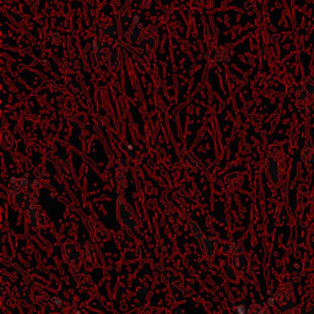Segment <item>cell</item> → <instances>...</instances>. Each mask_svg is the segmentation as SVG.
Instances as JSON below:
<instances>
[{"instance_id":"cell-1","label":"cell","mask_w":314,"mask_h":314,"mask_svg":"<svg viewBox=\"0 0 314 314\" xmlns=\"http://www.w3.org/2000/svg\"><path fill=\"white\" fill-rule=\"evenodd\" d=\"M264 171L267 181L274 187H279L283 182L285 173V156L280 151H270L264 161Z\"/></svg>"},{"instance_id":"cell-2","label":"cell","mask_w":314,"mask_h":314,"mask_svg":"<svg viewBox=\"0 0 314 314\" xmlns=\"http://www.w3.org/2000/svg\"><path fill=\"white\" fill-rule=\"evenodd\" d=\"M115 215H117V220L122 227L133 232L138 231L139 226H140L138 216L132 206L128 204L127 200L122 195L115 198Z\"/></svg>"},{"instance_id":"cell-3","label":"cell","mask_w":314,"mask_h":314,"mask_svg":"<svg viewBox=\"0 0 314 314\" xmlns=\"http://www.w3.org/2000/svg\"><path fill=\"white\" fill-rule=\"evenodd\" d=\"M274 304L278 309L279 314H283L290 310L295 309L296 306V298L295 292H293L292 286L289 284H283L278 287L274 293Z\"/></svg>"},{"instance_id":"cell-4","label":"cell","mask_w":314,"mask_h":314,"mask_svg":"<svg viewBox=\"0 0 314 314\" xmlns=\"http://www.w3.org/2000/svg\"><path fill=\"white\" fill-rule=\"evenodd\" d=\"M62 257L72 272H76L83 265V248L75 241L66 240L62 246Z\"/></svg>"},{"instance_id":"cell-5","label":"cell","mask_w":314,"mask_h":314,"mask_svg":"<svg viewBox=\"0 0 314 314\" xmlns=\"http://www.w3.org/2000/svg\"><path fill=\"white\" fill-rule=\"evenodd\" d=\"M26 221L30 228L36 232H41L47 228L48 226V217L42 210L38 203H33L30 206V209L26 210Z\"/></svg>"},{"instance_id":"cell-6","label":"cell","mask_w":314,"mask_h":314,"mask_svg":"<svg viewBox=\"0 0 314 314\" xmlns=\"http://www.w3.org/2000/svg\"><path fill=\"white\" fill-rule=\"evenodd\" d=\"M243 184V176L240 172H228L217 179V189L223 194L237 191Z\"/></svg>"},{"instance_id":"cell-7","label":"cell","mask_w":314,"mask_h":314,"mask_svg":"<svg viewBox=\"0 0 314 314\" xmlns=\"http://www.w3.org/2000/svg\"><path fill=\"white\" fill-rule=\"evenodd\" d=\"M108 40H104L103 37H96L92 38L89 45V60L91 62L92 68L97 66L98 64L104 62L106 57V49L108 46Z\"/></svg>"},{"instance_id":"cell-8","label":"cell","mask_w":314,"mask_h":314,"mask_svg":"<svg viewBox=\"0 0 314 314\" xmlns=\"http://www.w3.org/2000/svg\"><path fill=\"white\" fill-rule=\"evenodd\" d=\"M179 160L185 171L193 174H204L206 172V168L202 160L197 155H194L191 151L183 150L179 153Z\"/></svg>"},{"instance_id":"cell-9","label":"cell","mask_w":314,"mask_h":314,"mask_svg":"<svg viewBox=\"0 0 314 314\" xmlns=\"http://www.w3.org/2000/svg\"><path fill=\"white\" fill-rule=\"evenodd\" d=\"M119 43L121 41H109L108 46L106 49V57H104V62H106L107 68L110 71H118L122 66V53L121 48H119Z\"/></svg>"},{"instance_id":"cell-10","label":"cell","mask_w":314,"mask_h":314,"mask_svg":"<svg viewBox=\"0 0 314 314\" xmlns=\"http://www.w3.org/2000/svg\"><path fill=\"white\" fill-rule=\"evenodd\" d=\"M86 226L87 228L90 229L91 234L94 236L95 240H97L98 242H107V241L110 240V232L109 229L101 222L95 215H90L87 216L86 219Z\"/></svg>"},{"instance_id":"cell-11","label":"cell","mask_w":314,"mask_h":314,"mask_svg":"<svg viewBox=\"0 0 314 314\" xmlns=\"http://www.w3.org/2000/svg\"><path fill=\"white\" fill-rule=\"evenodd\" d=\"M160 278L162 279V281H164L168 287L178 286V285H184V284L190 285L194 283V279L188 280V279H190L189 276L179 274V272H177L176 270L170 269V267H162V269L160 270Z\"/></svg>"},{"instance_id":"cell-12","label":"cell","mask_w":314,"mask_h":314,"mask_svg":"<svg viewBox=\"0 0 314 314\" xmlns=\"http://www.w3.org/2000/svg\"><path fill=\"white\" fill-rule=\"evenodd\" d=\"M193 295V289L190 285H178V286H171L168 287V298L172 304H181L182 302L187 301V299Z\"/></svg>"},{"instance_id":"cell-13","label":"cell","mask_w":314,"mask_h":314,"mask_svg":"<svg viewBox=\"0 0 314 314\" xmlns=\"http://www.w3.org/2000/svg\"><path fill=\"white\" fill-rule=\"evenodd\" d=\"M232 55V49L228 46H225V47H214V48H209L208 52H205L204 54H202V59L203 60H210V62H227L229 60Z\"/></svg>"},{"instance_id":"cell-14","label":"cell","mask_w":314,"mask_h":314,"mask_svg":"<svg viewBox=\"0 0 314 314\" xmlns=\"http://www.w3.org/2000/svg\"><path fill=\"white\" fill-rule=\"evenodd\" d=\"M160 208H161V212H162V215H164L166 221H167L171 226H173V227H178V226L181 225V221H182L181 216H179L178 211H177V209L174 208V205L172 204V203L168 202V200H166V199H162L161 204H160Z\"/></svg>"},{"instance_id":"cell-15","label":"cell","mask_w":314,"mask_h":314,"mask_svg":"<svg viewBox=\"0 0 314 314\" xmlns=\"http://www.w3.org/2000/svg\"><path fill=\"white\" fill-rule=\"evenodd\" d=\"M11 200H13L14 206L20 209V210H27L33 203L37 202L34 194H32L28 189H25V190H21L19 191V193L14 194V195L11 197Z\"/></svg>"},{"instance_id":"cell-16","label":"cell","mask_w":314,"mask_h":314,"mask_svg":"<svg viewBox=\"0 0 314 314\" xmlns=\"http://www.w3.org/2000/svg\"><path fill=\"white\" fill-rule=\"evenodd\" d=\"M142 34H144V26L141 24L140 17L136 15L133 17L132 24L129 25V28H128L126 33V38L130 45H138L142 38Z\"/></svg>"},{"instance_id":"cell-17","label":"cell","mask_w":314,"mask_h":314,"mask_svg":"<svg viewBox=\"0 0 314 314\" xmlns=\"http://www.w3.org/2000/svg\"><path fill=\"white\" fill-rule=\"evenodd\" d=\"M200 249H202L203 258L208 264H211L215 259V255H216V249H217V243L216 240L209 236H204L202 241H199Z\"/></svg>"},{"instance_id":"cell-18","label":"cell","mask_w":314,"mask_h":314,"mask_svg":"<svg viewBox=\"0 0 314 314\" xmlns=\"http://www.w3.org/2000/svg\"><path fill=\"white\" fill-rule=\"evenodd\" d=\"M129 51L130 54H132L133 62L135 64L136 69H138L140 72H142V74H149L151 71V65L149 59H147V57L145 55L144 52L140 51V49H135L133 47H130Z\"/></svg>"},{"instance_id":"cell-19","label":"cell","mask_w":314,"mask_h":314,"mask_svg":"<svg viewBox=\"0 0 314 314\" xmlns=\"http://www.w3.org/2000/svg\"><path fill=\"white\" fill-rule=\"evenodd\" d=\"M246 251L243 244L238 240H225L221 242V253L228 259L236 257L237 254Z\"/></svg>"},{"instance_id":"cell-20","label":"cell","mask_w":314,"mask_h":314,"mask_svg":"<svg viewBox=\"0 0 314 314\" xmlns=\"http://www.w3.org/2000/svg\"><path fill=\"white\" fill-rule=\"evenodd\" d=\"M275 220L278 222V225L280 226H287L291 223V210L289 203H287L286 199H283L279 202L278 206H276L275 210Z\"/></svg>"},{"instance_id":"cell-21","label":"cell","mask_w":314,"mask_h":314,"mask_svg":"<svg viewBox=\"0 0 314 314\" xmlns=\"http://www.w3.org/2000/svg\"><path fill=\"white\" fill-rule=\"evenodd\" d=\"M52 161H53V165L55 170L58 171V173L62 174L64 177H68V178H71L72 174H74V168H72L71 161L69 160V157L55 156Z\"/></svg>"},{"instance_id":"cell-22","label":"cell","mask_w":314,"mask_h":314,"mask_svg":"<svg viewBox=\"0 0 314 314\" xmlns=\"http://www.w3.org/2000/svg\"><path fill=\"white\" fill-rule=\"evenodd\" d=\"M83 265L86 270H91L97 265V255L91 243H85L83 247Z\"/></svg>"},{"instance_id":"cell-23","label":"cell","mask_w":314,"mask_h":314,"mask_svg":"<svg viewBox=\"0 0 314 314\" xmlns=\"http://www.w3.org/2000/svg\"><path fill=\"white\" fill-rule=\"evenodd\" d=\"M229 260L232 261V264L237 269V271L240 272V275H247L251 271V258H249L246 251L240 253V254H237Z\"/></svg>"},{"instance_id":"cell-24","label":"cell","mask_w":314,"mask_h":314,"mask_svg":"<svg viewBox=\"0 0 314 314\" xmlns=\"http://www.w3.org/2000/svg\"><path fill=\"white\" fill-rule=\"evenodd\" d=\"M63 136H65L66 139H75L77 138L81 134V126L77 121L75 119H66L63 123L62 130H60Z\"/></svg>"},{"instance_id":"cell-25","label":"cell","mask_w":314,"mask_h":314,"mask_svg":"<svg viewBox=\"0 0 314 314\" xmlns=\"http://www.w3.org/2000/svg\"><path fill=\"white\" fill-rule=\"evenodd\" d=\"M28 179L26 177H13L8 183L7 187V194L9 197H13L14 194L19 193V191L25 190V189L28 188Z\"/></svg>"},{"instance_id":"cell-26","label":"cell","mask_w":314,"mask_h":314,"mask_svg":"<svg viewBox=\"0 0 314 314\" xmlns=\"http://www.w3.org/2000/svg\"><path fill=\"white\" fill-rule=\"evenodd\" d=\"M40 95L42 96L46 101L52 102V101H55L59 97L60 92L59 90H58L57 85H55V83H53V81H46V83H43L42 87H41Z\"/></svg>"},{"instance_id":"cell-27","label":"cell","mask_w":314,"mask_h":314,"mask_svg":"<svg viewBox=\"0 0 314 314\" xmlns=\"http://www.w3.org/2000/svg\"><path fill=\"white\" fill-rule=\"evenodd\" d=\"M301 160L307 168L314 166V145L310 140L304 142L303 147L301 150Z\"/></svg>"},{"instance_id":"cell-28","label":"cell","mask_w":314,"mask_h":314,"mask_svg":"<svg viewBox=\"0 0 314 314\" xmlns=\"http://www.w3.org/2000/svg\"><path fill=\"white\" fill-rule=\"evenodd\" d=\"M4 11L9 17H11V19L15 20V21H21L22 19L21 7H20L17 0H7Z\"/></svg>"},{"instance_id":"cell-29","label":"cell","mask_w":314,"mask_h":314,"mask_svg":"<svg viewBox=\"0 0 314 314\" xmlns=\"http://www.w3.org/2000/svg\"><path fill=\"white\" fill-rule=\"evenodd\" d=\"M115 240H117V242L121 244V246L129 248V247H132L133 244L135 243L136 238H135V236L133 234V231L122 228L115 232Z\"/></svg>"},{"instance_id":"cell-30","label":"cell","mask_w":314,"mask_h":314,"mask_svg":"<svg viewBox=\"0 0 314 314\" xmlns=\"http://www.w3.org/2000/svg\"><path fill=\"white\" fill-rule=\"evenodd\" d=\"M217 38H219V31L214 25L209 24L204 27V40L209 48H214L217 46Z\"/></svg>"},{"instance_id":"cell-31","label":"cell","mask_w":314,"mask_h":314,"mask_svg":"<svg viewBox=\"0 0 314 314\" xmlns=\"http://www.w3.org/2000/svg\"><path fill=\"white\" fill-rule=\"evenodd\" d=\"M221 270H222V275L226 280L229 281V283H237L238 278H240V272L237 271V269H236L231 260L228 259L227 261H225L222 264Z\"/></svg>"},{"instance_id":"cell-32","label":"cell","mask_w":314,"mask_h":314,"mask_svg":"<svg viewBox=\"0 0 314 314\" xmlns=\"http://www.w3.org/2000/svg\"><path fill=\"white\" fill-rule=\"evenodd\" d=\"M0 142H2V146L8 151H15L17 142L15 136L13 135L8 129H2L0 133Z\"/></svg>"},{"instance_id":"cell-33","label":"cell","mask_w":314,"mask_h":314,"mask_svg":"<svg viewBox=\"0 0 314 314\" xmlns=\"http://www.w3.org/2000/svg\"><path fill=\"white\" fill-rule=\"evenodd\" d=\"M157 46H159V38L156 36L142 37L140 42L138 43V48L144 53H150V52L155 51Z\"/></svg>"},{"instance_id":"cell-34","label":"cell","mask_w":314,"mask_h":314,"mask_svg":"<svg viewBox=\"0 0 314 314\" xmlns=\"http://www.w3.org/2000/svg\"><path fill=\"white\" fill-rule=\"evenodd\" d=\"M42 314H63V308L59 301L48 299L42 304Z\"/></svg>"},{"instance_id":"cell-35","label":"cell","mask_w":314,"mask_h":314,"mask_svg":"<svg viewBox=\"0 0 314 314\" xmlns=\"http://www.w3.org/2000/svg\"><path fill=\"white\" fill-rule=\"evenodd\" d=\"M296 101H297V104L301 108H307L314 102V97L312 95L308 94L307 91H304L303 89L299 90L297 92V96H296Z\"/></svg>"},{"instance_id":"cell-36","label":"cell","mask_w":314,"mask_h":314,"mask_svg":"<svg viewBox=\"0 0 314 314\" xmlns=\"http://www.w3.org/2000/svg\"><path fill=\"white\" fill-rule=\"evenodd\" d=\"M75 276V280H76L77 286L83 290H87L90 289L91 286V278H90V274L87 271H78L74 272Z\"/></svg>"},{"instance_id":"cell-37","label":"cell","mask_w":314,"mask_h":314,"mask_svg":"<svg viewBox=\"0 0 314 314\" xmlns=\"http://www.w3.org/2000/svg\"><path fill=\"white\" fill-rule=\"evenodd\" d=\"M296 314H314V299L307 298L295 308Z\"/></svg>"},{"instance_id":"cell-38","label":"cell","mask_w":314,"mask_h":314,"mask_svg":"<svg viewBox=\"0 0 314 314\" xmlns=\"http://www.w3.org/2000/svg\"><path fill=\"white\" fill-rule=\"evenodd\" d=\"M114 297L118 303H126V302L129 301V292H128V290L123 286V285L119 284L115 286Z\"/></svg>"},{"instance_id":"cell-39","label":"cell","mask_w":314,"mask_h":314,"mask_svg":"<svg viewBox=\"0 0 314 314\" xmlns=\"http://www.w3.org/2000/svg\"><path fill=\"white\" fill-rule=\"evenodd\" d=\"M136 314H171L168 312V309H166L164 307H157V306H145L142 308H139L136 310Z\"/></svg>"},{"instance_id":"cell-40","label":"cell","mask_w":314,"mask_h":314,"mask_svg":"<svg viewBox=\"0 0 314 314\" xmlns=\"http://www.w3.org/2000/svg\"><path fill=\"white\" fill-rule=\"evenodd\" d=\"M117 19H118V24L121 26H123V27L127 25H130L133 21V17L130 16L129 9L128 8H122L121 10L118 11Z\"/></svg>"},{"instance_id":"cell-41","label":"cell","mask_w":314,"mask_h":314,"mask_svg":"<svg viewBox=\"0 0 314 314\" xmlns=\"http://www.w3.org/2000/svg\"><path fill=\"white\" fill-rule=\"evenodd\" d=\"M188 227H189V231L191 232V234L194 236V238H195L198 242L204 238V236H205L204 232L202 231L200 226L198 225V223L194 220H188Z\"/></svg>"},{"instance_id":"cell-42","label":"cell","mask_w":314,"mask_h":314,"mask_svg":"<svg viewBox=\"0 0 314 314\" xmlns=\"http://www.w3.org/2000/svg\"><path fill=\"white\" fill-rule=\"evenodd\" d=\"M156 252L159 253V254L164 255V257H171V255H172V249L165 242H161V241L156 242Z\"/></svg>"},{"instance_id":"cell-43","label":"cell","mask_w":314,"mask_h":314,"mask_svg":"<svg viewBox=\"0 0 314 314\" xmlns=\"http://www.w3.org/2000/svg\"><path fill=\"white\" fill-rule=\"evenodd\" d=\"M136 296L140 299H147L151 296V290L150 287H147L146 285H139L135 290Z\"/></svg>"},{"instance_id":"cell-44","label":"cell","mask_w":314,"mask_h":314,"mask_svg":"<svg viewBox=\"0 0 314 314\" xmlns=\"http://www.w3.org/2000/svg\"><path fill=\"white\" fill-rule=\"evenodd\" d=\"M303 90L304 91H307L309 95H312L314 97V76L313 75H309V76L304 77Z\"/></svg>"},{"instance_id":"cell-45","label":"cell","mask_w":314,"mask_h":314,"mask_svg":"<svg viewBox=\"0 0 314 314\" xmlns=\"http://www.w3.org/2000/svg\"><path fill=\"white\" fill-rule=\"evenodd\" d=\"M118 27L114 24H108L106 27L103 28V34L107 37V38H112L117 34Z\"/></svg>"},{"instance_id":"cell-46","label":"cell","mask_w":314,"mask_h":314,"mask_svg":"<svg viewBox=\"0 0 314 314\" xmlns=\"http://www.w3.org/2000/svg\"><path fill=\"white\" fill-rule=\"evenodd\" d=\"M48 40H49V42L53 43V45H58V43L62 42V34H60L58 31L53 30L49 32Z\"/></svg>"},{"instance_id":"cell-47","label":"cell","mask_w":314,"mask_h":314,"mask_svg":"<svg viewBox=\"0 0 314 314\" xmlns=\"http://www.w3.org/2000/svg\"><path fill=\"white\" fill-rule=\"evenodd\" d=\"M306 242L308 248H309L312 252H314V228L310 229V231L307 233Z\"/></svg>"},{"instance_id":"cell-48","label":"cell","mask_w":314,"mask_h":314,"mask_svg":"<svg viewBox=\"0 0 314 314\" xmlns=\"http://www.w3.org/2000/svg\"><path fill=\"white\" fill-rule=\"evenodd\" d=\"M255 7H257V0H247L244 3V8L248 9V10H253Z\"/></svg>"},{"instance_id":"cell-49","label":"cell","mask_w":314,"mask_h":314,"mask_svg":"<svg viewBox=\"0 0 314 314\" xmlns=\"http://www.w3.org/2000/svg\"><path fill=\"white\" fill-rule=\"evenodd\" d=\"M151 2H152V0H141V8L142 9L149 8L151 5Z\"/></svg>"},{"instance_id":"cell-50","label":"cell","mask_w":314,"mask_h":314,"mask_svg":"<svg viewBox=\"0 0 314 314\" xmlns=\"http://www.w3.org/2000/svg\"><path fill=\"white\" fill-rule=\"evenodd\" d=\"M174 314H187V312H185V309L183 307H177L176 309H174Z\"/></svg>"},{"instance_id":"cell-51","label":"cell","mask_w":314,"mask_h":314,"mask_svg":"<svg viewBox=\"0 0 314 314\" xmlns=\"http://www.w3.org/2000/svg\"><path fill=\"white\" fill-rule=\"evenodd\" d=\"M308 110H309V113H310V114H312L313 117H314V102H313L312 104H310L309 107H308Z\"/></svg>"},{"instance_id":"cell-52","label":"cell","mask_w":314,"mask_h":314,"mask_svg":"<svg viewBox=\"0 0 314 314\" xmlns=\"http://www.w3.org/2000/svg\"><path fill=\"white\" fill-rule=\"evenodd\" d=\"M110 3H112V4H119L121 0H110Z\"/></svg>"},{"instance_id":"cell-53","label":"cell","mask_w":314,"mask_h":314,"mask_svg":"<svg viewBox=\"0 0 314 314\" xmlns=\"http://www.w3.org/2000/svg\"><path fill=\"white\" fill-rule=\"evenodd\" d=\"M283 314H296V313H295V309H292V310H290V312H286V313H283Z\"/></svg>"},{"instance_id":"cell-54","label":"cell","mask_w":314,"mask_h":314,"mask_svg":"<svg viewBox=\"0 0 314 314\" xmlns=\"http://www.w3.org/2000/svg\"><path fill=\"white\" fill-rule=\"evenodd\" d=\"M313 167H314V166H313Z\"/></svg>"}]
</instances>
